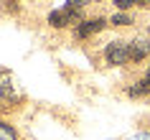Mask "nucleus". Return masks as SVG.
Listing matches in <instances>:
<instances>
[{"label": "nucleus", "mask_w": 150, "mask_h": 140, "mask_svg": "<svg viewBox=\"0 0 150 140\" xmlns=\"http://www.w3.org/2000/svg\"><path fill=\"white\" fill-rule=\"evenodd\" d=\"M145 82H148V84H150V69H148V74H145Z\"/></svg>", "instance_id": "nucleus-11"}, {"label": "nucleus", "mask_w": 150, "mask_h": 140, "mask_svg": "<svg viewBox=\"0 0 150 140\" xmlns=\"http://www.w3.org/2000/svg\"><path fill=\"white\" fill-rule=\"evenodd\" d=\"M0 89H10V74L0 71Z\"/></svg>", "instance_id": "nucleus-9"}, {"label": "nucleus", "mask_w": 150, "mask_h": 140, "mask_svg": "<svg viewBox=\"0 0 150 140\" xmlns=\"http://www.w3.org/2000/svg\"><path fill=\"white\" fill-rule=\"evenodd\" d=\"M127 46H130V61H142V59L150 56V43L145 38H135Z\"/></svg>", "instance_id": "nucleus-4"}, {"label": "nucleus", "mask_w": 150, "mask_h": 140, "mask_svg": "<svg viewBox=\"0 0 150 140\" xmlns=\"http://www.w3.org/2000/svg\"><path fill=\"white\" fill-rule=\"evenodd\" d=\"M104 56H107V64H112V66H122V64L130 61V46H127L125 41H110Z\"/></svg>", "instance_id": "nucleus-1"}, {"label": "nucleus", "mask_w": 150, "mask_h": 140, "mask_svg": "<svg viewBox=\"0 0 150 140\" xmlns=\"http://www.w3.org/2000/svg\"><path fill=\"white\" fill-rule=\"evenodd\" d=\"M148 89H150L148 82H140L137 87H130V89H127V94H130V97H142V94L148 92Z\"/></svg>", "instance_id": "nucleus-6"}, {"label": "nucleus", "mask_w": 150, "mask_h": 140, "mask_svg": "<svg viewBox=\"0 0 150 140\" xmlns=\"http://www.w3.org/2000/svg\"><path fill=\"white\" fill-rule=\"evenodd\" d=\"M110 23H112V26H130V23H132V18L125 16V13H115Z\"/></svg>", "instance_id": "nucleus-7"}, {"label": "nucleus", "mask_w": 150, "mask_h": 140, "mask_svg": "<svg viewBox=\"0 0 150 140\" xmlns=\"http://www.w3.org/2000/svg\"><path fill=\"white\" fill-rule=\"evenodd\" d=\"M132 140H150V135H137V138H132Z\"/></svg>", "instance_id": "nucleus-10"}, {"label": "nucleus", "mask_w": 150, "mask_h": 140, "mask_svg": "<svg viewBox=\"0 0 150 140\" xmlns=\"http://www.w3.org/2000/svg\"><path fill=\"white\" fill-rule=\"evenodd\" d=\"M142 5H150V0H142Z\"/></svg>", "instance_id": "nucleus-12"}, {"label": "nucleus", "mask_w": 150, "mask_h": 140, "mask_svg": "<svg viewBox=\"0 0 150 140\" xmlns=\"http://www.w3.org/2000/svg\"><path fill=\"white\" fill-rule=\"evenodd\" d=\"M0 140H18V132L3 120H0Z\"/></svg>", "instance_id": "nucleus-5"}, {"label": "nucleus", "mask_w": 150, "mask_h": 140, "mask_svg": "<svg viewBox=\"0 0 150 140\" xmlns=\"http://www.w3.org/2000/svg\"><path fill=\"white\" fill-rule=\"evenodd\" d=\"M76 18H79V10L64 5V8L54 10V13L48 16V23L54 26V28H64V26H69V23H76Z\"/></svg>", "instance_id": "nucleus-2"}, {"label": "nucleus", "mask_w": 150, "mask_h": 140, "mask_svg": "<svg viewBox=\"0 0 150 140\" xmlns=\"http://www.w3.org/2000/svg\"><path fill=\"white\" fill-rule=\"evenodd\" d=\"M107 26V21L104 18H92V21H81V23H76V38H89V36H94V33H99Z\"/></svg>", "instance_id": "nucleus-3"}, {"label": "nucleus", "mask_w": 150, "mask_h": 140, "mask_svg": "<svg viewBox=\"0 0 150 140\" xmlns=\"http://www.w3.org/2000/svg\"><path fill=\"white\" fill-rule=\"evenodd\" d=\"M120 10H127V8H132V5H142V0H117L115 3Z\"/></svg>", "instance_id": "nucleus-8"}]
</instances>
